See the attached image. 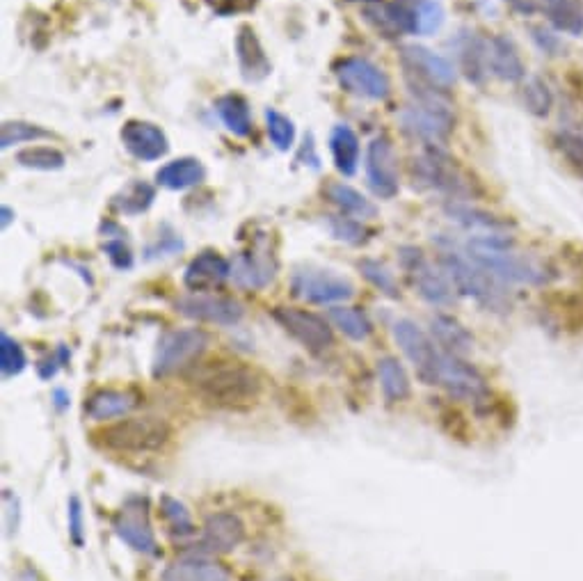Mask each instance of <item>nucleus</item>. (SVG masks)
<instances>
[{
  "mask_svg": "<svg viewBox=\"0 0 583 581\" xmlns=\"http://www.w3.org/2000/svg\"><path fill=\"white\" fill-rule=\"evenodd\" d=\"M467 257L501 282L545 284L551 280V273L545 266L513 250V238L506 234H481L469 238Z\"/></svg>",
  "mask_w": 583,
  "mask_h": 581,
  "instance_id": "obj_1",
  "label": "nucleus"
},
{
  "mask_svg": "<svg viewBox=\"0 0 583 581\" xmlns=\"http://www.w3.org/2000/svg\"><path fill=\"white\" fill-rule=\"evenodd\" d=\"M197 394L215 408L238 410L259 399L261 380L257 373L236 362H220L197 376Z\"/></svg>",
  "mask_w": 583,
  "mask_h": 581,
  "instance_id": "obj_2",
  "label": "nucleus"
},
{
  "mask_svg": "<svg viewBox=\"0 0 583 581\" xmlns=\"http://www.w3.org/2000/svg\"><path fill=\"white\" fill-rule=\"evenodd\" d=\"M439 264H442V270L449 275L451 284L462 296L474 298L478 305L492 309V312H506V309H510L508 293L503 291L497 277H492L476 261H471L467 254L453 248H442Z\"/></svg>",
  "mask_w": 583,
  "mask_h": 581,
  "instance_id": "obj_3",
  "label": "nucleus"
},
{
  "mask_svg": "<svg viewBox=\"0 0 583 581\" xmlns=\"http://www.w3.org/2000/svg\"><path fill=\"white\" fill-rule=\"evenodd\" d=\"M97 442L115 453H149L163 449L172 437V428L161 417H122L99 428Z\"/></svg>",
  "mask_w": 583,
  "mask_h": 581,
  "instance_id": "obj_4",
  "label": "nucleus"
},
{
  "mask_svg": "<svg viewBox=\"0 0 583 581\" xmlns=\"http://www.w3.org/2000/svg\"><path fill=\"white\" fill-rule=\"evenodd\" d=\"M412 174L414 181H419L421 186L449 195L451 200L462 202L474 195L465 172H462L458 163L446 154L444 147H428L421 156L414 158Z\"/></svg>",
  "mask_w": 583,
  "mask_h": 581,
  "instance_id": "obj_5",
  "label": "nucleus"
},
{
  "mask_svg": "<svg viewBox=\"0 0 583 581\" xmlns=\"http://www.w3.org/2000/svg\"><path fill=\"white\" fill-rule=\"evenodd\" d=\"M206 346H209V334L199 328L167 332L158 341L151 373L154 378H170L199 360Z\"/></svg>",
  "mask_w": 583,
  "mask_h": 581,
  "instance_id": "obj_6",
  "label": "nucleus"
},
{
  "mask_svg": "<svg viewBox=\"0 0 583 581\" xmlns=\"http://www.w3.org/2000/svg\"><path fill=\"white\" fill-rule=\"evenodd\" d=\"M394 339L407 360L414 364L419 380L426 385H437L439 366L444 360V350L437 346V341L430 339L417 323L407 321V318L394 323Z\"/></svg>",
  "mask_w": 583,
  "mask_h": 581,
  "instance_id": "obj_7",
  "label": "nucleus"
},
{
  "mask_svg": "<svg viewBox=\"0 0 583 581\" xmlns=\"http://www.w3.org/2000/svg\"><path fill=\"white\" fill-rule=\"evenodd\" d=\"M401 65L405 69L407 85L433 87L439 92H449L455 85V67L444 55H437L426 46L410 44L401 49Z\"/></svg>",
  "mask_w": 583,
  "mask_h": 581,
  "instance_id": "obj_8",
  "label": "nucleus"
},
{
  "mask_svg": "<svg viewBox=\"0 0 583 581\" xmlns=\"http://www.w3.org/2000/svg\"><path fill=\"white\" fill-rule=\"evenodd\" d=\"M291 293L311 305H332L353 298L355 286L332 270L298 268L291 277Z\"/></svg>",
  "mask_w": 583,
  "mask_h": 581,
  "instance_id": "obj_9",
  "label": "nucleus"
},
{
  "mask_svg": "<svg viewBox=\"0 0 583 581\" xmlns=\"http://www.w3.org/2000/svg\"><path fill=\"white\" fill-rule=\"evenodd\" d=\"M398 254H401L403 270L423 300L430 302V305H451L453 284L444 270L435 268L423 257V252L412 248V245H405V248L398 250Z\"/></svg>",
  "mask_w": 583,
  "mask_h": 581,
  "instance_id": "obj_10",
  "label": "nucleus"
},
{
  "mask_svg": "<svg viewBox=\"0 0 583 581\" xmlns=\"http://www.w3.org/2000/svg\"><path fill=\"white\" fill-rule=\"evenodd\" d=\"M113 529L126 545L133 547L135 552L158 556L156 533L151 529L149 520V504L145 497H129L124 501V506L119 508L113 517Z\"/></svg>",
  "mask_w": 583,
  "mask_h": 581,
  "instance_id": "obj_11",
  "label": "nucleus"
},
{
  "mask_svg": "<svg viewBox=\"0 0 583 581\" xmlns=\"http://www.w3.org/2000/svg\"><path fill=\"white\" fill-rule=\"evenodd\" d=\"M273 318L282 325L286 334L298 341L309 353H325L334 344V334L330 323L318 314L305 312L295 307H277L273 309Z\"/></svg>",
  "mask_w": 583,
  "mask_h": 581,
  "instance_id": "obj_12",
  "label": "nucleus"
},
{
  "mask_svg": "<svg viewBox=\"0 0 583 581\" xmlns=\"http://www.w3.org/2000/svg\"><path fill=\"white\" fill-rule=\"evenodd\" d=\"M334 74H337L339 85L348 94H355V97L362 99H387L389 97V78L380 67L371 65L369 60L362 58H346L337 62L334 67Z\"/></svg>",
  "mask_w": 583,
  "mask_h": 581,
  "instance_id": "obj_13",
  "label": "nucleus"
},
{
  "mask_svg": "<svg viewBox=\"0 0 583 581\" xmlns=\"http://www.w3.org/2000/svg\"><path fill=\"white\" fill-rule=\"evenodd\" d=\"M366 177L371 190L382 200H391L398 193V163L391 140L380 135L366 151Z\"/></svg>",
  "mask_w": 583,
  "mask_h": 581,
  "instance_id": "obj_14",
  "label": "nucleus"
},
{
  "mask_svg": "<svg viewBox=\"0 0 583 581\" xmlns=\"http://www.w3.org/2000/svg\"><path fill=\"white\" fill-rule=\"evenodd\" d=\"M177 312L193 318V321L213 323V325H236L241 321L245 309L238 300L225 296H199V293H190L177 300Z\"/></svg>",
  "mask_w": 583,
  "mask_h": 581,
  "instance_id": "obj_15",
  "label": "nucleus"
},
{
  "mask_svg": "<svg viewBox=\"0 0 583 581\" xmlns=\"http://www.w3.org/2000/svg\"><path fill=\"white\" fill-rule=\"evenodd\" d=\"M277 273V259L266 243L257 241L250 250L241 252L231 264V277L243 289H263L273 282Z\"/></svg>",
  "mask_w": 583,
  "mask_h": 581,
  "instance_id": "obj_16",
  "label": "nucleus"
},
{
  "mask_svg": "<svg viewBox=\"0 0 583 581\" xmlns=\"http://www.w3.org/2000/svg\"><path fill=\"white\" fill-rule=\"evenodd\" d=\"M245 540V524L234 513H215L204 522L199 545L204 552L229 554Z\"/></svg>",
  "mask_w": 583,
  "mask_h": 581,
  "instance_id": "obj_17",
  "label": "nucleus"
},
{
  "mask_svg": "<svg viewBox=\"0 0 583 581\" xmlns=\"http://www.w3.org/2000/svg\"><path fill=\"white\" fill-rule=\"evenodd\" d=\"M366 19L373 23V28L382 33V37H401L417 33V3L407 0H394V3L373 5L366 10Z\"/></svg>",
  "mask_w": 583,
  "mask_h": 581,
  "instance_id": "obj_18",
  "label": "nucleus"
},
{
  "mask_svg": "<svg viewBox=\"0 0 583 581\" xmlns=\"http://www.w3.org/2000/svg\"><path fill=\"white\" fill-rule=\"evenodd\" d=\"M122 142L140 161H158L167 154L170 142H167L165 133L151 122H140V119H131L122 126Z\"/></svg>",
  "mask_w": 583,
  "mask_h": 581,
  "instance_id": "obj_19",
  "label": "nucleus"
},
{
  "mask_svg": "<svg viewBox=\"0 0 583 581\" xmlns=\"http://www.w3.org/2000/svg\"><path fill=\"white\" fill-rule=\"evenodd\" d=\"M231 277V264L222 254L206 250L190 261L183 282L190 291H209L227 282Z\"/></svg>",
  "mask_w": 583,
  "mask_h": 581,
  "instance_id": "obj_20",
  "label": "nucleus"
},
{
  "mask_svg": "<svg viewBox=\"0 0 583 581\" xmlns=\"http://www.w3.org/2000/svg\"><path fill=\"white\" fill-rule=\"evenodd\" d=\"M487 65L499 81L519 83L524 81L526 67L515 42L506 35H494L487 39Z\"/></svg>",
  "mask_w": 583,
  "mask_h": 581,
  "instance_id": "obj_21",
  "label": "nucleus"
},
{
  "mask_svg": "<svg viewBox=\"0 0 583 581\" xmlns=\"http://www.w3.org/2000/svg\"><path fill=\"white\" fill-rule=\"evenodd\" d=\"M236 55L238 65H241L243 78L247 83H261L263 78L270 76L273 65H270L266 51L259 42L257 33L250 26H243L236 35Z\"/></svg>",
  "mask_w": 583,
  "mask_h": 581,
  "instance_id": "obj_22",
  "label": "nucleus"
},
{
  "mask_svg": "<svg viewBox=\"0 0 583 581\" xmlns=\"http://www.w3.org/2000/svg\"><path fill=\"white\" fill-rule=\"evenodd\" d=\"M140 396L122 389H99L85 401V415L94 421H110L129 417L138 408Z\"/></svg>",
  "mask_w": 583,
  "mask_h": 581,
  "instance_id": "obj_23",
  "label": "nucleus"
},
{
  "mask_svg": "<svg viewBox=\"0 0 583 581\" xmlns=\"http://www.w3.org/2000/svg\"><path fill=\"white\" fill-rule=\"evenodd\" d=\"M161 581H231V577L215 561L202 559V556H186V559L167 565Z\"/></svg>",
  "mask_w": 583,
  "mask_h": 581,
  "instance_id": "obj_24",
  "label": "nucleus"
},
{
  "mask_svg": "<svg viewBox=\"0 0 583 581\" xmlns=\"http://www.w3.org/2000/svg\"><path fill=\"white\" fill-rule=\"evenodd\" d=\"M430 332H433V339L437 341V346H442V350L451 355H465L474 346V339H471L469 330L460 321H455L453 316L437 314L430 318Z\"/></svg>",
  "mask_w": 583,
  "mask_h": 581,
  "instance_id": "obj_25",
  "label": "nucleus"
},
{
  "mask_svg": "<svg viewBox=\"0 0 583 581\" xmlns=\"http://www.w3.org/2000/svg\"><path fill=\"white\" fill-rule=\"evenodd\" d=\"M542 12L558 33L583 35V0H542Z\"/></svg>",
  "mask_w": 583,
  "mask_h": 581,
  "instance_id": "obj_26",
  "label": "nucleus"
},
{
  "mask_svg": "<svg viewBox=\"0 0 583 581\" xmlns=\"http://www.w3.org/2000/svg\"><path fill=\"white\" fill-rule=\"evenodd\" d=\"M204 177H206V170L197 158H179V161L167 163L156 172L158 186L170 188V190L193 188L197 186V183H202Z\"/></svg>",
  "mask_w": 583,
  "mask_h": 581,
  "instance_id": "obj_27",
  "label": "nucleus"
},
{
  "mask_svg": "<svg viewBox=\"0 0 583 581\" xmlns=\"http://www.w3.org/2000/svg\"><path fill=\"white\" fill-rule=\"evenodd\" d=\"M460 67L471 83L481 85L485 76L490 74V65H487V39L478 35H465L460 39L458 46Z\"/></svg>",
  "mask_w": 583,
  "mask_h": 581,
  "instance_id": "obj_28",
  "label": "nucleus"
},
{
  "mask_svg": "<svg viewBox=\"0 0 583 581\" xmlns=\"http://www.w3.org/2000/svg\"><path fill=\"white\" fill-rule=\"evenodd\" d=\"M325 193H327V200H330L334 206H339L346 216H353L359 220H371L378 216L375 204L371 200H366V197L353 186H346V183H330Z\"/></svg>",
  "mask_w": 583,
  "mask_h": 581,
  "instance_id": "obj_29",
  "label": "nucleus"
},
{
  "mask_svg": "<svg viewBox=\"0 0 583 581\" xmlns=\"http://www.w3.org/2000/svg\"><path fill=\"white\" fill-rule=\"evenodd\" d=\"M446 216L458 222V225L467 229H481L485 234H501L503 229H508V222L499 220L497 216H490L476 206H469L465 202L451 200L446 204Z\"/></svg>",
  "mask_w": 583,
  "mask_h": 581,
  "instance_id": "obj_30",
  "label": "nucleus"
},
{
  "mask_svg": "<svg viewBox=\"0 0 583 581\" xmlns=\"http://www.w3.org/2000/svg\"><path fill=\"white\" fill-rule=\"evenodd\" d=\"M330 149L337 170L343 177H353L359 163V140L355 131L348 126H337L330 135Z\"/></svg>",
  "mask_w": 583,
  "mask_h": 581,
  "instance_id": "obj_31",
  "label": "nucleus"
},
{
  "mask_svg": "<svg viewBox=\"0 0 583 581\" xmlns=\"http://www.w3.org/2000/svg\"><path fill=\"white\" fill-rule=\"evenodd\" d=\"M378 378L387 403H401L410 396V378L396 357H382L378 362Z\"/></svg>",
  "mask_w": 583,
  "mask_h": 581,
  "instance_id": "obj_32",
  "label": "nucleus"
},
{
  "mask_svg": "<svg viewBox=\"0 0 583 581\" xmlns=\"http://www.w3.org/2000/svg\"><path fill=\"white\" fill-rule=\"evenodd\" d=\"M215 110L222 122H225L227 129L238 135V138H245L252 131V117H250V106L243 97L238 94H227V97H220L215 103Z\"/></svg>",
  "mask_w": 583,
  "mask_h": 581,
  "instance_id": "obj_33",
  "label": "nucleus"
},
{
  "mask_svg": "<svg viewBox=\"0 0 583 581\" xmlns=\"http://www.w3.org/2000/svg\"><path fill=\"white\" fill-rule=\"evenodd\" d=\"M330 318L337 328L353 341H364L371 337L373 325L362 309L357 307H334L330 309Z\"/></svg>",
  "mask_w": 583,
  "mask_h": 581,
  "instance_id": "obj_34",
  "label": "nucleus"
},
{
  "mask_svg": "<svg viewBox=\"0 0 583 581\" xmlns=\"http://www.w3.org/2000/svg\"><path fill=\"white\" fill-rule=\"evenodd\" d=\"M154 197L156 190L151 188L147 181H133L115 197V206L122 213L138 216V213H145L149 206L154 204Z\"/></svg>",
  "mask_w": 583,
  "mask_h": 581,
  "instance_id": "obj_35",
  "label": "nucleus"
},
{
  "mask_svg": "<svg viewBox=\"0 0 583 581\" xmlns=\"http://www.w3.org/2000/svg\"><path fill=\"white\" fill-rule=\"evenodd\" d=\"M524 106L535 117H547L554 106V97H551L549 85L542 78H529L522 87Z\"/></svg>",
  "mask_w": 583,
  "mask_h": 581,
  "instance_id": "obj_36",
  "label": "nucleus"
},
{
  "mask_svg": "<svg viewBox=\"0 0 583 581\" xmlns=\"http://www.w3.org/2000/svg\"><path fill=\"white\" fill-rule=\"evenodd\" d=\"M359 273H362L366 280H369L380 293H385V296H389V298L401 296L394 273H391L385 264H380V261L362 259L359 261Z\"/></svg>",
  "mask_w": 583,
  "mask_h": 581,
  "instance_id": "obj_37",
  "label": "nucleus"
},
{
  "mask_svg": "<svg viewBox=\"0 0 583 581\" xmlns=\"http://www.w3.org/2000/svg\"><path fill=\"white\" fill-rule=\"evenodd\" d=\"M17 163L30 167V170H62L65 167V156L51 147H30L19 151Z\"/></svg>",
  "mask_w": 583,
  "mask_h": 581,
  "instance_id": "obj_38",
  "label": "nucleus"
},
{
  "mask_svg": "<svg viewBox=\"0 0 583 581\" xmlns=\"http://www.w3.org/2000/svg\"><path fill=\"white\" fill-rule=\"evenodd\" d=\"M161 511H163V517L167 520V524H170L172 533H177L179 538L193 536V533H195L193 517H190L188 508L183 506L179 499H174V497H167V495H165V497L161 499Z\"/></svg>",
  "mask_w": 583,
  "mask_h": 581,
  "instance_id": "obj_39",
  "label": "nucleus"
},
{
  "mask_svg": "<svg viewBox=\"0 0 583 581\" xmlns=\"http://www.w3.org/2000/svg\"><path fill=\"white\" fill-rule=\"evenodd\" d=\"M51 138V133L42 129V126L26 124V122H5L0 129V147L10 149L12 145H21V142H33Z\"/></svg>",
  "mask_w": 583,
  "mask_h": 581,
  "instance_id": "obj_40",
  "label": "nucleus"
},
{
  "mask_svg": "<svg viewBox=\"0 0 583 581\" xmlns=\"http://www.w3.org/2000/svg\"><path fill=\"white\" fill-rule=\"evenodd\" d=\"M0 369L5 378L19 376L26 369V353L7 332L0 334Z\"/></svg>",
  "mask_w": 583,
  "mask_h": 581,
  "instance_id": "obj_41",
  "label": "nucleus"
},
{
  "mask_svg": "<svg viewBox=\"0 0 583 581\" xmlns=\"http://www.w3.org/2000/svg\"><path fill=\"white\" fill-rule=\"evenodd\" d=\"M268 122V135L273 140V145L279 151H289L295 142V126L286 115L277 113V110H268L266 113Z\"/></svg>",
  "mask_w": 583,
  "mask_h": 581,
  "instance_id": "obj_42",
  "label": "nucleus"
},
{
  "mask_svg": "<svg viewBox=\"0 0 583 581\" xmlns=\"http://www.w3.org/2000/svg\"><path fill=\"white\" fill-rule=\"evenodd\" d=\"M556 145L561 149V154L574 170L583 177V138L572 131H558L556 133Z\"/></svg>",
  "mask_w": 583,
  "mask_h": 581,
  "instance_id": "obj_43",
  "label": "nucleus"
},
{
  "mask_svg": "<svg viewBox=\"0 0 583 581\" xmlns=\"http://www.w3.org/2000/svg\"><path fill=\"white\" fill-rule=\"evenodd\" d=\"M444 23V10L437 0H419L417 3V33H435Z\"/></svg>",
  "mask_w": 583,
  "mask_h": 581,
  "instance_id": "obj_44",
  "label": "nucleus"
},
{
  "mask_svg": "<svg viewBox=\"0 0 583 581\" xmlns=\"http://www.w3.org/2000/svg\"><path fill=\"white\" fill-rule=\"evenodd\" d=\"M327 222H330V229H332L334 238H339V241H343V243L359 245V243L366 241L364 227L359 225V222H355L353 218L330 216V220H327Z\"/></svg>",
  "mask_w": 583,
  "mask_h": 581,
  "instance_id": "obj_45",
  "label": "nucleus"
},
{
  "mask_svg": "<svg viewBox=\"0 0 583 581\" xmlns=\"http://www.w3.org/2000/svg\"><path fill=\"white\" fill-rule=\"evenodd\" d=\"M206 5L218 14V17H234V14L250 12L257 0H206Z\"/></svg>",
  "mask_w": 583,
  "mask_h": 581,
  "instance_id": "obj_46",
  "label": "nucleus"
},
{
  "mask_svg": "<svg viewBox=\"0 0 583 581\" xmlns=\"http://www.w3.org/2000/svg\"><path fill=\"white\" fill-rule=\"evenodd\" d=\"M69 533H71V540L81 547L83 545V506L78 497L69 499Z\"/></svg>",
  "mask_w": 583,
  "mask_h": 581,
  "instance_id": "obj_47",
  "label": "nucleus"
},
{
  "mask_svg": "<svg viewBox=\"0 0 583 581\" xmlns=\"http://www.w3.org/2000/svg\"><path fill=\"white\" fill-rule=\"evenodd\" d=\"M106 254H108V259L113 261V266L119 268V270H124V268H131L133 264V254L131 250L126 248L124 241H108L106 243Z\"/></svg>",
  "mask_w": 583,
  "mask_h": 581,
  "instance_id": "obj_48",
  "label": "nucleus"
},
{
  "mask_svg": "<svg viewBox=\"0 0 583 581\" xmlns=\"http://www.w3.org/2000/svg\"><path fill=\"white\" fill-rule=\"evenodd\" d=\"M533 39L535 44L540 46V51H545L547 55H561L563 53V42L554 33H549L545 28H533Z\"/></svg>",
  "mask_w": 583,
  "mask_h": 581,
  "instance_id": "obj_49",
  "label": "nucleus"
},
{
  "mask_svg": "<svg viewBox=\"0 0 583 581\" xmlns=\"http://www.w3.org/2000/svg\"><path fill=\"white\" fill-rule=\"evenodd\" d=\"M503 3L513 7L515 12L524 14V17H531V14L538 10V0H503Z\"/></svg>",
  "mask_w": 583,
  "mask_h": 581,
  "instance_id": "obj_50",
  "label": "nucleus"
},
{
  "mask_svg": "<svg viewBox=\"0 0 583 581\" xmlns=\"http://www.w3.org/2000/svg\"><path fill=\"white\" fill-rule=\"evenodd\" d=\"M0 213H3V220H0V222H3V229H7V227H10L12 218H14V213H12L10 206H3V211H0Z\"/></svg>",
  "mask_w": 583,
  "mask_h": 581,
  "instance_id": "obj_51",
  "label": "nucleus"
},
{
  "mask_svg": "<svg viewBox=\"0 0 583 581\" xmlns=\"http://www.w3.org/2000/svg\"><path fill=\"white\" fill-rule=\"evenodd\" d=\"M350 3H380V0H350Z\"/></svg>",
  "mask_w": 583,
  "mask_h": 581,
  "instance_id": "obj_52",
  "label": "nucleus"
},
{
  "mask_svg": "<svg viewBox=\"0 0 583 581\" xmlns=\"http://www.w3.org/2000/svg\"><path fill=\"white\" fill-rule=\"evenodd\" d=\"M284 581H291V579H284Z\"/></svg>",
  "mask_w": 583,
  "mask_h": 581,
  "instance_id": "obj_53",
  "label": "nucleus"
}]
</instances>
